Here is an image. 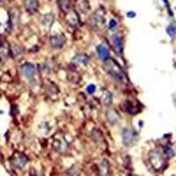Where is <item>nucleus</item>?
Masks as SVG:
<instances>
[{
  "mask_svg": "<svg viewBox=\"0 0 176 176\" xmlns=\"http://www.w3.org/2000/svg\"><path fill=\"white\" fill-rule=\"evenodd\" d=\"M59 3H60V4H59L60 8H61V10H62L64 12L68 13L70 11H71V3H70L69 0H61Z\"/></svg>",
  "mask_w": 176,
  "mask_h": 176,
  "instance_id": "6ab92c4d",
  "label": "nucleus"
},
{
  "mask_svg": "<svg viewBox=\"0 0 176 176\" xmlns=\"http://www.w3.org/2000/svg\"><path fill=\"white\" fill-rule=\"evenodd\" d=\"M76 8L78 11L85 13L88 10L90 9V5L86 0H78L76 3Z\"/></svg>",
  "mask_w": 176,
  "mask_h": 176,
  "instance_id": "f3484780",
  "label": "nucleus"
},
{
  "mask_svg": "<svg viewBox=\"0 0 176 176\" xmlns=\"http://www.w3.org/2000/svg\"><path fill=\"white\" fill-rule=\"evenodd\" d=\"M107 118L111 124H116L120 120V115L117 112L113 109L107 113Z\"/></svg>",
  "mask_w": 176,
  "mask_h": 176,
  "instance_id": "2eb2a0df",
  "label": "nucleus"
},
{
  "mask_svg": "<svg viewBox=\"0 0 176 176\" xmlns=\"http://www.w3.org/2000/svg\"><path fill=\"white\" fill-rule=\"evenodd\" d=\"M106 69L108 73L113 77L115 80H118L120 82H124L126 79V76L121 69L119 64L115 61L114 59H108L106 63Z\"/></svg>",
  "mask_w": 176,
  "mask_h": 176,
  "instance_id": "f257e3e1",
  "label": "nucleus"
},
{
  "mask_svg": "<svg viewBox=\"0 0 176 176\" xmlns=\"http://www.w3.org/2000/svg\"><path fill=\"white\" fill-rule=\"evenodd\" d=\"M53 148L58 152H63L68 149V143L61 134H57L55 136V139L53 141Z\"/></svg>",
  "mask_w": 176,
  "mask_h": 176,
  "instance_id": "20e7f679",
  "label": "nucleus"
},
{
  "mask_svg": "<svg viewBox=\"0 0 176 176\" xmlns=\"http://www.w3.org/2000/svg\"><path fill=\"white\" fill-rule=\"evenodd\" d=\"M132 176H138V175H132Z\"/></svg>",
  "mask_w": 176,
  "mask_h": 176,
  "instance_id": "a878e982",
  "label": "nucleus"
},
{
  "mask_svg": "<svg viewBox=\"0 0 176 176\" xmlns=\"http://www.w3.org/2000/svg\"><path fill=\"white\" fill-rule=\"evenodd\" d=\"M21 71L23 75L27 78H32L35 73H36V67L33 64L30 63H27L21 67Z\"/></svg>",
  "mask_w": 176,
  "mask_h": 176,
  "instance_id": "423d86ee",
  "label": "nucleus"
},
{
  "mask_svg": "<svg viewBox=\"0 0 176 176\" xmlns=\"http://www.w3.org/2000/svg\"><path fill=\"white\" fill-rule=\"evenodd\" d=\"M2 46H3V42H2V41L0 40V48H1Z\"/></svg>",
  "mask_w": 176,
  "mask_h": 176,
  "instance_id": "393cba45",
  "label": "nucleus"
},
{
  "mask_svg": "<svg viewBox=\"0 0 176 176\" xmlns=\"http://www.w3.org/2000/svg\"><path fill=\"white\" fill-rule=\"evenodd\" d=\"M78 174H79V173L75 167L71 168L69 173H68V176H78Z\"/></svg>",
  "mask_w": 176,
  "mask_h": 176,
  "instance_id": "412c9836",
  "label": "nucleus"
},
{
  "mask_svg": "<svg viewBox=\"0 0 176 176\" xmlns=\"http://www.w3.org/2000/svg\"><path fill=\"white\" fill-rule=\"evenodd\" d=\"M97 52H98V55L100 59L103 61V62H107L109 57H110V53H109V50L108 48L104 45H100L97 48Z\"/></svg>",
  "mask_w": 176,
  "mask_h": 176,
  "instance_id": "1a4fd4ad",
  "label": "nucleus"
},
{
  "mask_svg": "<svg viewBox=\"0 0 176 176\" xmlns=\"http://www.w3.org/2000/svg\"><path fill=\"white\" fill-rule=\"evenodd\" d=\"M124 109L130 115H136L138 114L139 110L138 106L135 104L133 101H126L124 103Z\"/></svg>",
  "mask_w": 176,
  "mask_h": 176,
  "instance_id": "ddd939ff",
  "label": "nucleus"
},
{
  "mask_svg": "<svg viewBox=\"0 0 176 176\" xmlns=\"http://www.w3.org/2000/svg\"><path fill=\"white\" fill-rule=\"evenodd\" d=\"M112 39H113V45H114V48H115L116 52L119 55H121L123 52V42H122L121 37H120L117 35H113Z\"/></svg>",
  "mask_w": 176,
  "mask_h": 176,
  "instance_id": "9d476101",
  "label": "nucleus"
},
{
  "mask_svg": "<svg viewBox=\"0 0 176 176\" xmlns=\"http://www.w3.org/2000/svg\"><path fill=\"white\" fill-rule=\"evenodd\" d=\"M38 6L39 5H38L37 0H25V7L31 13L36 12Z\"/></svg>",
  "mask_w": 176,
  "mask_h": 176,
  "instance_id": "4468645a",
  "label": "nucleus"
},
{
  "mask_svg": "<svg viewBox=\"0 0 176 176\" xmlns=\"http://www.w3.org/2000/svg\"><path fill=\"white\" fill-rule=\"evenodd\" d=\"M116 26H117V23H116V21L115 19H111L109 21V28L110 29H114Z\"/></svg>",
  "mask_w": 176,
  "mask_h": 176,
  "instance_id": "5701e85b",
  "label": "nucleus"
},
{
  "mask_svg": "<svg viewBox=\"0 0 176 176\" xmlns=\"http://www.w3.org/2000/svg\"><path fill=\"white\" fill-rule=\"evenodd\" d=\"M151 163L156 170H160L166 165L165 152L161 149H156L151 153L150 157Z\"/></svg>",
  "mask_w": 176,
  "mask_h": 176,
  "instance_id": "f03ea898",
  "label": "nucleus"
},
{
  "mask_svg": "<svg viewBox=\"0 0 176 176\" xmlns=\"http://www.w3.org/2000/svg\"><path fill=\"white\" fill-rule=\"evenodd\" d=\"M167 34L171 36L172 38H174L176 35V27L174 25H171L167 28Z\"/></svg>",
  "mask_w": 176,
  "mask_h": 176,
  "instance_id": "aec40b11",
  "label": "nucleus"
},
{
  "mask_svg": "<svg viewBox=\"0 0 176 176\" xmlns=\"http://www.w3.org/2000/svg\"><path fill=\"white\" fill-rule=\"evenodd\" d=\"M92 21H93V25L95 26H102L105 22V19H104V11L102 12L101 10H98L96 12H94L93 16H92Z\"/></svg>",
  "mask_w": 176,
  "mask_h": 176,
  "instance_id": "6e6552de",
  "label": "nucleus"
},
{
  "mask_svg": "<svg viewBox=\"0 0 176 176\" xmlns=\"http://www.w3.org/2000/svg\"><path fill=\"white\" fill-rule=\"evenodd\" d=\"M121 137H122L123 144L128 147L133 146L137 141V138H138L137 132L132 129H130V128H125L122 130Z\"/></svg>",
  "mask_w": 176,
  "mask_h": 176,
  "instance_id": "7ed1b4c3",
  "label": "nucleus"
},
{
  "mask_svg": "<svg viewBox=\"0 0 176 176\" xmlns=\"http://www.w3.org/2000/svg\"><path fill=\"white\" fill-rule=\"evenodd\" d=\"M89 56H87L86 54H78L77 56H75L74 58L72 59V63L75 65H85L89 63Z\"/></svg>",
  "mask_w": 176,
  "mask_h": 176,
  "instance_id": "9b49d317",
  "label": "nucleus"
},
{
  "mask_svg": "<svg viewBox=\"0 0 176 176\" xmlns=\"http://www.w3.org/2000/svg\"><path fill=\"white\" fill-rule=\"evenodd\" d=\"M66 42V37L64 35H56L50 38V45L53 48H61Z\"/></svg>",
  "mask_w": 176,
  "mask_h": 176,
  "instance_id": "39448f33",
  "label": "nucleus"
},
{
  "mask_svg": "<svg viewBox=\"0 0 176 176\" xmlns=\"http://www.w3.org/2000/svg\"><path fill=\"white\" fill-rule=\"evenodd\" d=\"M112 101H113V95L112 93L107 90V89H104L102 90V95H101V102L106 105V106H108L112 103Z\"/></svg>",
  "mask_w": 176,
  "mask_h": 176,
  "instance_id": "dca6fc26",
  "label": "nucleus"
},
{
  "mask_svg": "<svg viewBox=\"0 0 176 176\" xmlns=\"http://www.w3.org/2000/svg\"><path fill=\"white\" fill-rule=\"evenodd\" d=\"M127 16L129 17V18H134V17H136V12H134L133 11H131V12H129L128 13H127Z\"/></svg>",
  "mask_w": 176,
  "mask_h": 176,
  "instance_id": "b1692460",
  "label": "nucleus"
},
{
  "mask_svg": "<svg viewBox=\"0 0 176 176\" xmlns=\"http://www.w3.org/2000/svg\"><path fill=\"white\" fill-rule=\"evenodd\" d=\"M28 162V158L24 154H19V156L13 159V165L15 167L22 168Z\"/></svg>",
  "mask_w": 176,
  "mask_h": 176,
  "instance_id": "a211bd4d",
  "label": "nucleus"
},
{
  "mask_svg": "<svg viewBox=\"0 0 176 176\" xmlns=\"http://www.w3.org/2000/svg\"><path fill=\"white\" fill-rule=\"evenodd\" d=\"M100 169V175L101 176H110V168H109V163L108 160L104 159L99 166Z\"/></svg>",
  "mask_w": 176,
  "mask_h": 176,
  "instance_id": "f8f14e48",
  "label": "nucleus"
},
{
  "mask_svg": "<svg viewBox=\"0 0 176 176\" xmlns=\"http://www.w3.org/2000/svg\"><path fill=\"white\" fill-rule=\"evenodd\" d=\"M86 91H87V93H89V94H93L96 91V86L94 85H93V84L92 85H89L87 86V88H86Z\"/></svg>",
  "mask_w": 176,
  "mask_h": 176,
  "instance_id": "4be33fe9",
  "label": "nucleus"
},
{
  "mask_svg": "<svg viewBox=\"0 0 176 176\" xmlns=\"http://www.w3.org/2000/svg\"><path fill=\"white\" fill-rule=\"evenodd\" d=\"M67 22L69 23V25L72 28H78L79 26V19H78V15L77 13V12L75 11H70L67 13Z\"/></svg>",
  "mask_w": 176,
  "mask_h": 176,
  "instance_id": "0eeeda50",
  "label": "nucleus"
}]
</instances>
